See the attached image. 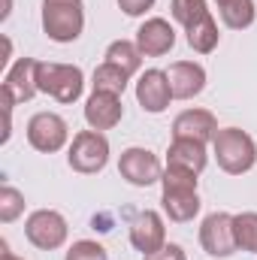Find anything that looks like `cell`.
Instances as JSON below:
<instances>
[{
  "label": "cell",
  "instance_id": "obj_24",
  "mask_svg": "<svg viewBox=\"0 0 257 260\" xmlns=\"http://www.w3.org/2000/svg\"><path fill=\"white\" fill-rule=\"evenodd\" d=\"M21 212H24V197H21V191H15L12 185H3L0 188V221L3 224H12Z\"/></svg>",
  "mask_w": 257,
  "mask_h": 260
},
{
  "label": "cell",
  "instance_id": "obj_13",
  "mask_svg": "<svg viewBox=\"0 0 257 260\" xmlns=\"http://www.w3.org/2000/svg\"><path fill=\"white\" fill-rule=\"evenodd\" d=\"M124 118V103L118 94H106V91H91L88 103H85V121L91 130H112Z\"/></svg>",
  "mask_w": 257,
  "mask_h": 260
},
{
  "label": "cell",
  "instance_id": "obj_23",
  "mask_svg": "<svg viewBox=\"0 0 257 260\" xmlns=\"http://www.w3.org/2000/svg\"><path fill=\"white\" fill-rule=\"evenodd\" d=\"M170 12H173V18H176L179 24L191 27L197 18H203V15L209 12V6H206V0H173V3H170Z\"/></svg>",
  "mask_w": 257,
  "mask_h": 260
},
{
  "label": "cell",
  "instance_id": "obj_16",
  "mask_svg": "<svg viewBox=\"0 0 257 260\" xmlns=\"http://www.w3.org/2000/svg\"><path fill=\"white\" fill-rule=\"evenodd\" d=\"M167 79H170V88H173L176 100H191L197 94H203V88H206V70L197 61H176V64H170Z\"/></svg>",
  "mask_w": 257,
  "mask_h": 260
},
{
  "label": "cell",
  "instance_id": "obj_15",
  "mask_svg": "<svg viewBox=\"0 0 257 260\" xmlns=\"http://www.w3.org/2000/svg\"><path fill=\"white\" fill-rule=\"evenodd\" d=\"M218 121L209 109H185L173 121V139H197V142H212L218 133Z\"/></svg>",
  "mask_w": 257,
  "mask_h": 260
},
{
  "label": "cell",
  "instance_id": "obj_2",
  "mask_svg": "<svg viewBox=\"0 0 257 260\" xmlns=\"http://www.w3.org/2000/svg\"><path fill=\"white\" fill-rule=\"evenodd\" d=\"M215 160L227 176H242L257 164V142L239 127H221L212 139Z\"/></svg>",
  "mask_w": 257,
  "mask_h": 260
},
{
  "label": "cell",
  "instance_id": "obj_19",
  "mask_svg": "<svg viewBox=\"0 0 257 260\" xmlns=\"http://www.w3.org/2000/svg\"><path fill=\"white\" fill-rule=\"evenodd\" d=\"M130 76L121 70V67L115 64H103L94 70V76H91V91H106V94H124V88H127Z\"/></svg>",
  "mask_w": 257,
  "mask_h": 260
},
{
  "label": "cell",
  "instance_id": "obj_25",
  "mask_svg": "<svg viewBox=\"0 0 257 260\" xmlns=\"http://www.w3.org/2000/svg\"><path fill=\"white\" fill-rule=\"evenodd\" d=\"M64 260H109V251L94 239H79V242L70 245Z\"/></svg>",
  "mask_w": 257,
  "mask_h": 260
},
{
  "label": "cell",
  "instance_id": "obj_10",
  "mask_svg": "<svg viewBox=\"0 0 257 260\" xmlns=\"http://www.w3.org/2000/svg\"><path fill=\"white\" fill-rule=\"evenodd\" d=\"M37 64L34 58H18L15 64L6 70V79H3V103H27L34 100V94L40 91L37 88Z\"/></svg>",
  "mask_w": 257,
  "mask_h": 260
},
{
  "label": "cell",
  "instance_id": "obj_5",
  "mask_svg": "<svg viewBox=\"0 0 257 260\" xmlns=\"http://www.w3.org/2000/svg\"><path fill=\"white\" fill-rule=\"evenodd\" d=\"M67 164L73 173H82V176L103 173V167L109 164V139L100 130H79L70 142Z\"/></svg>",
  "mask_w": 257,
  "mask_h": 260
},
{
  "label": "cell",
  "instance_id": "obj_9",
  "mask_svg": "<svg viewBox=\"0 0 257 260\" xmlns=\"http://www.w3.org/2000/svg\"><path fill=\"white\" fill-rule=\"evenodd\" d=\"M67 139H70V127L55 112H37L27 121V142H30V148H37L43 154L61 151L67 145Z\"/></svg>",
  "mask_w": 257,
  "mask_h": 260
},
{
  "label": "cell",
  "instance_id": "obj_6",
  "mask_svg": "<svg viewBox=\"0 0 257 260\" xmlns=\"http://www.w3.org/2000/svg\"><path fill=\"white\" fill-rule=\"evenodd\" d=\"M67 233H70L67 218L61 212H55V209H37V212H30L27 221H24V236H27V242H30L34 248H40V251H55V248H61L67 242Z\"/></svg>",
  "mask_w": 257,
  "mask_h": 260
},
{
  "label": "cell",
  "instance_id": "obj_28",
  "mask_svg": "<svg viewBox=\"0 0 257 260\" xmlns=\"http://www.w3.org/2000/svg\"><path fill=\"white\" fill-rule=\"evenodd\" d=\"M0 260H24V257H18V254H12L9 248H6V242L0 245Z\"/></svg>",
  "mask_w": 257,
  "mask_h": 260
},
{
  "label": "cell",
  "instance_id": "obj_22",
  "mask_svg": "<svg viewBox=\"0 0 257 260\" xmlns=\"http://www.w3.org/2000/svg\"><path fill=\"white\" fill-rule=\"evenodd\" d=\"M233 233H236V245L242 251H254L257 254V212L233 215Z\"/></svg>",
  "mask_w": 257,
  "mask_h": 260
},
{
  "label": "cell",
  "instance_id": "obj_29",
  "mask_svg": "<svg viewBox=\"0 0 257 260\" xmlns=\"http://www.w3.org/2000/svg\"><path fill=\"white\" fill-rule=\"evenodd\" d=\"M215 3H218V6H224V3H230V0H215Z\"/></svg>",
  "mask_w": 257,
  "mask_h": 260
},
{
  "label": "cell",
  "instance_id": "obj_3",
  "mask_svg": "<svg viewBox=\"0 0 257 260\" xmlns=\"http://www.w3.org/2000/svg\"><path fill=\"white\" fill-rule=\"evenodd\" d=\"M43 30L52 43H76L85 30V0H43Z\"/></svg>",
  "mask_w": 257,
  "mask_h": 260
},
{
  "label": "cell",
  "instance_id": "obj_18",
  "mask_svg": "<svg viewBox=\"0 0 257 260\" xmlns=\"http://www.w3.org/2000/svg\"><path fill=\"white\" fill-rule=\"evenodd\" d=\"M185 34H188V46H191L194 52H200V55L215 52V46H218V40H221V34H218V24H215L212 12H206L203 18H197V21H194L191 27H185Z\"/></svg>",
  "mask_w": 257,
  "mask_h": 260
},
{
  "label": "cell",
  "instance_id": "obj_14",
  "mask_svg": "<svg viewBox=\"0 0 257 260\" xmlns=\"http://www.w3.org/2000/svg\"><path fill=\"white\" fill-rule=\"evenodd\" d=\"M136 46L142 58H160L176 46V30L167 18H145L136 30Z\"/></svg>",
  "mask_w": 257,
  "mask_h": 260
},
{
  "label": "cell",
  "instance_id": "obj_11",
  "mask_svg": "<svg viewBox=\"0 0 257 260\" xmlns=\"http://www.w3.org/2000/svg\"><path fill=\"white\" fill-rule=\"evenodd\" d=\"M130 245L136 251H142V257L160 251L167 245V227H164V218L151 209L139 212L133 221H130Z\"/></svg>",
  "mask_w": 257,
  "mask_h": 260
},
{
  "label": "cell",
  "instance_id": "obj_12",
  "mask_svg": "<svg viewBox=\"0 0 257 260\" xmlns=\"http://www.w3.org/2000/svg\"><path fill=\"white\" fill-rule=\"evenodd\" d=\"M173 100V88H170V79H167V70H145L136 82V103L151 112V115H160Z\"/></svg>",
  "mask_w": 257,
  "mask_h": 260
},
{
  "label": "cell",
  "instance_id": "obj_26",
  "mask_svg": "<svg viewBox=\"0 0 257 260\" xmlns=\"http://www.w3.org/2000/svg\"><path fill=\"white\" fill-rule=\"evenodd\" d=\"M151 6H154V0H118V9H121L124 15H130V18L145 15Z\"/></svg>",
  "mask_w": 257,
  "mask_h": 260
},
{
  "label": "cell",
  "instance_id": "obj_1",
  "mask_svg": "<svg viewBox=\"0 0 257 260\" xmlns=\"http://www.w3.org/2000/svg\"><path fill=\"white\" fill-rule=\"evenodd\" d=\"M164 194H160V206L164 215L176 224H188L200 215V194H197V176L185 173V170H164Z\"/></svg>",
  "mask_w": 257,
  "mask_h": 260
},
{
  "label": "cell",
  "instance_id": "obj_4",
  "mask_svg": "<svg viewBox=\"0 0 257 260\" xmlns=\"http://www.w3.org/2000/svg\"><path fill=\"white\" fill-rule=\"evenodd\" d=\"M37 88L58 103H76L85 91V73L76 64H37Z\"/></svg>",
  "mask_w": 257,
  "mask_h": 260
},
{
  "label": "cell",
  "instance_id": "obj_21",
  "mask_svg": "<svg viewBox=\"0 0 257 260\" xmlns=\"http://www.w3.org/2000/svg\"><path fill=\"white\" fill-rule=\"evenodd\" d=\"M106 64L121 67L127 76H133V73L142 67V52H139V46L130 43V40H115V43H109V49H106Z\"/></svg>",
  "mask_w": 257,
  "mask_h": 260
},
{
  "label": "cell",
  "instance_id": "obj_20",
  "mask_svg": "<svg viewBox=\"0 0 257 260\" xmlns=\"http://www.w3.org/2000/svg\"><path fill=\"white\" fill-rule=\"evenodd\" d=\"M218 12H221V21L230 30H245V27L254 24V18H257L254 0H230L224 6H218Z\"/></svg>",
  "mask_w": 257,
  "mask_h": 260
},
{
  "label": "cell",
  "instance_id": "obj_17",
  "mask_svg": "<svg viewBox=\"0 0 257 260\" xmlns=\"http://www.w3.org/2000/svg\"><path fill=\"white\" fill-rule=\"evenodd\" d=\"M206 145L197 142V139H173L170 142V151H167V167L170 170H185V173H194L200 176L206 170Z\"/></svg>",
  "mask_w": 257,
  "mask_h": 260
},
{
  "label": "cell",
  "instance_id": "obj_8",
  "mask_svg": "<svg viewBox=\"0 0 257 260\" xmlns=\"http://www.w3.org/2000/svg\"><path fill=\"white\" fill-rule=\"evenodd\" d=\"M200 245L209 257H230L239 248L236 233H233V215H227V212L206 215L200 224Z\"/></svg>",
  "mask_w": 257,
  "mask_h": 260
},
{
  "label": "cell",
  "instance_id": "obj_7",
  "mask_svg": "<svg viewBox=\"0 0 257 260\" xmlns=\"http://www.w3.org/2000/svg\"><path fill=\"white\" fill-rule=\"evenodd\" d=\"M118 173L133 188H148V185H157L164 179V167H160L157 154L148 151V148H139V145H130V148L121 151Z\"/></svg>",
  "mask_w": 257,
  "mask_h": 260
},
{
  "label": "cell",
  "instance_id": "obj_27",
  "mask_svg": "<svg viewBox=\"0 0 257 260\" xmlns=\"http://www.w3.org/2000/svg\"><path fill=\"white\" fill-rule=\"evenodd\" d=\"M142 260H188V257H185V248L182 245L167 242L160 251H154V254H148V257H142Z\"/></svg>",
  "mask_w": 257,
  "mask_h": 260
}]
</instances>
